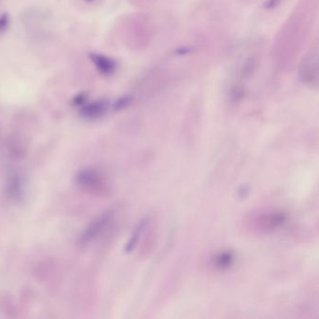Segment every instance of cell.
<instances>
[{
  "instance_id": "cell-8",
  "label": "cell",
  "mask_w": 319,
  "mask_h": 319,
  "mask_svg": "<svg viewBox=\"0 0 319 319\" xmlns=\"http://www.w3.org/2000/svg\"><path fill=\"white\" fill-rule=\"evenodd\" d=\"M146 224V221H141L139 223V225L137 226V228L135 229L134 232H133V235L131 236V239L129 240L128 244H127V247H126V251L129 253L131 252L133 249L135 248V246L137 245V243L139 242V238L141 236V232L144 229V226Z\"/></svg>"
},
{
  "instance_id": "cell-6",
  "label": "cell",
  "mask_w": 319,
  "mask_h": 319,
  "mask_svg": "<svg viewBox=\"0 0 319 319\" xmlns=\"http://www.w3.org/2000/svg\"><path fill=\"white\" fill-rule=\"evenodd\" d=\"M107 105L103 101L92 103L83 109V115L87 118H97L105 113Z\"/></svg>"
},
{
  "instance_id": "cell-9",
  "label": "cell",
  "mask_w": 319,
  "mask_h": 319,
  "mask_svg": "<svg viewBox=\"0 0 319 319\" xmlns=\"http://www.w3.org/2000/svg\"><path fill=\"white\" fill-rule=\"evenodd\" d=\"M9 24V21H8V17L4 16V15H0V33L2 31H4L6 29L7 26Z\"/></svg>"
},
{
  "instance_id": "cell-3",
  "label": "cell",
  "mask_w": 319,
  "mask_h": 319,
  "mask_svg": "<svg viewBox=\"0 0 319 319\" xmlns=\"http://www.w3.org/2000/svg\"><path fill=\"white\" fill-rule=\"evenodd\" d=\"M77 182L90 190L101 191L105 187L102 176L93 169H84L80 172L77 175Z\"/></svg>"
},
{
  "instance_id": "cell-4",
  "label": "cell",
  "mask_w": 319,
  "mask_h": 319,
  "mask_svg": "<svg viewBox=\"0 0 319 319\" xmlns=\"http://www.w3.org/2000/svg\"><path fill=\"white\" fill-rule=\"evenodd\" d=\"M286 220V215L283 212H273L264 216L260 219V224L264 230H275Z\"/></svg>"
},
{
  "instance_id": "cell-1",
  "label": "cell",
  "mask_w": 319,
  "mask_h": 319,
  "mask_svg": "<svg viewBox=\"0 0 319 319\" xmlns=\"http://www.w3.org/2000/svg\"><path fill=\"white\" fill-rule=\"evenodd\" d=\"M300 77L303 83L310 87L318 85V47L317 41L310 47L302 58L300 66Z\"/></svg>"
},
{
  "instance_id": "cell-2",
  "label": "cell",
  "mask_w": 319,
  "mask_h": 319,
  "mask_svg": "<svg viewBox=\"0 0 319 319\" xmlns=\"http://www.w3.org/2000/svg\"><path fill=\"white\" fill-rule=\"evenodd\" d=\"M113 217V212L108 211L103 214L102 216L97 217L95 221L90 224L89 227L83 232V235L80 239V243L82 245H85L87 243L92 242L94 239H96L103 230H105L111 222Z\"/></svg>"
},
{
  "instance_id": "cell-5",
  "label": "cell",
  "mask_w": 319,
  "mask_h": 319,
  "mask_svg": "<svg viewBox=\"0 0 319 319\" xmlns=\"http://www.w3.org/2000/svg\"><path fill=\"white\" fill-rule=\"evenodd\" d=\"M91 59L94 62V64L96 65L97 70L104 74H111L115 71V61L107 57L97 55V54H93L91 56Z\"/></svg>"
},
{
  "instance_id": "cell-7",
  "label": "cell",
  "mask_w": 319,
  "mask_h": 319,
  "mask_svg": "<svg viewBox=\"0 0 319 319\" xmlns=\"http://www.w3.org/2000/svg\"><path fill=\"white\" fill-rule=\"evenodd\" d=\"M234 261V255L231 252H223L217 255L215 258V265L217 268L228 269Z\"/></svg>"
}]
</instances>
